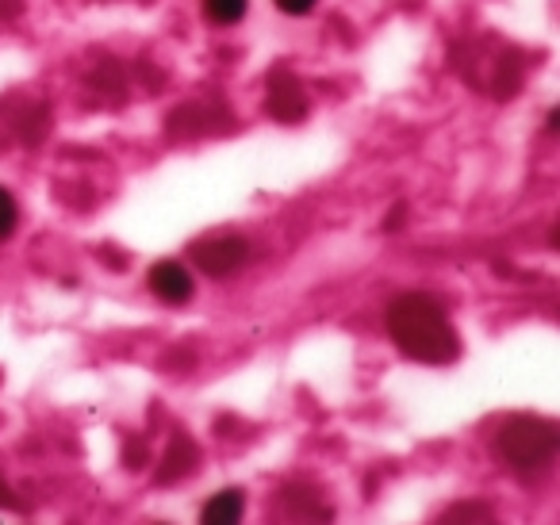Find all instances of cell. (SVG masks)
I'll list each match as a JSON object with an SVG mask.
<instances>
[{"mask_svg":"<svg viewBox=\"0 0 560 525\" xmlns=\"http://www.w3.org/2000/svg\"><path fill=\"white\" fill-rule=\"evenodd\" d=\"M392 346L419 364H453L460 357V334L450 311L427 292H404L388 303L384 315Z\"/></svg>","mask_w":560,"mask_h":525,"instance_id":"1","label":"cell"},{"mask_svg":"<svg viewBox=\"0 0 560 525\" xmlns=\"http://www.w3.org/2000/svg\"><path fill=\"white\" fill-rule=\"evenodd\" d=\"M560 448V430L557 422L537 415H514L506 418L495 430V441H491V453L514 468L518 476H537L552 464Z\"/></svg>","mask_w":560,"mask_h":525,"instance_id":"2","label":"cell"},{"mask_svg":"<svg viewBox=\"0 0 560 525\" xmlns=\"http://www.w3.org/2000/svg\"><path fill=\"white\" fill-rule=\"evenodd\" d=\"M192 265L211 280H226L249 261V242L242 234H203L188 246Z\"/></svg>","mask_w":560,"mask_h":525,"instance_id":"3","label":"cell"},{"mask_svg":"<svg viewBox=\"0 0 560 525\" xmlns=\"http://www.w3.org/2000/svg\"><path fill=\"white\" fill-rule=\"evenodd\" d=\"M272 506L289 525H330V517H335L330 502L312 483H284L277 491V499H272Z\"/></svg>","mask_w":560,"mask_h":525,"instance_id":"4","label":"cell"},{"mask_svg":"<svg viewBox=\"0 0 560 525\" xmlns=\"http://www.w3.org/2000/svg\"><path fill=\"white\" fill-rule=\"evenodd\" d=\"M265 108H269V116L277 119V124H300V119L307 116V89L304 81L296 78V73L289 70H277L269 78V96H265Z\"/></svg>","mask_w":560,"mask_h":525,"instance_id":"5","label":"cell"},{"mask_svg":"<svg viewBox=\"0 0 560 525\" xmlns=\"http://www.w3.org/2000/svg\"><path fill=\"white\" fill-rule=\"evenodd\" d=\"M147 288L154 292V300L170 303V307H185V303L196 295L192 272H188L180 261H158V265H150Z\"/></svg>","mask_w":560,"mask_h":525,"instance_id":"6","label":"cell"},{"mask_svg":"<svg viewBox=\"0 0 560 525\" xmlns=\"http://www.w3.org/2000/svg\"><path fill=\"white\" fill-rule=\"evenodd\" d=\"M196 464H200V445H196V441L188 438V433L177 430L170 438V445H165L162 464H158V483L170 487V483H177V479L192 476Z\"/></svg>","mask_w":560,"mask_h":525,"instance_id":"7","label":"cell"},{"mask_svg":"<svg viewBox=\"0 0 560 525\" xmlns=\"http://www.w3.org/2000/svg\"><path fill=\"white\" fill-rule=\"evenodd\" d=\"M242 514H246V494L238 487H223L203 502L200 525H242Z\"/></svg>","mask_w":560,"mask_h":525,"instance_id":"8","label":"cell"},{"mask_svg":"<svg viewBox=\"0 0 560 525\" xmlns=\"http://www.w3.org/2000/svg\"><path fill=\"white\" fill-rule=\"evenodd\" d=\"M430 525H499V517L488 502L472 499V502H453V506H445Z\"/></svg>","mask_w":560,"mask_h":525,"instance_id":"9","label":"cell"},{"mask_svg":"<svg viewBox=\"0 0 560 525\" xmlns=\"http://www.w3.org/2000/svg\"><path fill=\"white\" fill-rule=\"evenodd\" d=\"M200 9H203V16H208V24L231 27L249 12V0H200Z\"/></svg>","mask_w":560,"mask_h":525,"instance_id":"10","label":"cell"},{"mask_svg":"<svg viewBox=\"0 0 560 525\" xmlns=\"http://www.w3.org/2000/svg\"><path fill=\"white\" fill-rule=\"evenodd\" d=\"M16 226H20V203L9 188L0 185V242H9L16 234Z\"/></svg>","mask_w":560,"mask_h":525,"instance_id":"11","label":"cell"},{"mask_svg":"<svg viewBox=\"0 0 560 525\" xmlns=\"http://www.w3.org/2000/svg\"><path fill=\"white\" fill-rule=\"evenodd\" d=\"M124 464L127 468H142V464H147V445H142V438H131L124 445Z\"/></svg>","mask_w":560,"mask_h":525,"instance_id":"12","label":"cell"},{"mask_svg":"<svg viewBox=\"0 0 560 525\" xmlns=\"http://www.w3.org/2000/svg\"><path fill=\"white\" fill-rule=\"evenodd\" d=\"M272 4H277L284 16H307V12H315L319 0H272Z\"/></svg>","mask_w":560,"mask_h":525,"instance_id":"13","label":"cell"},{"mask_svg":"<svg viewBox=\"0 0 560 525\" xmlns=\"http://www.w3.org/2000/svg\"><path fill=\"white\" fill-rule=\"evenodd\" d=\"M0 510H27L24 502H20V494L12 491V487L4 483V479H0Z\"/></svg>","mask_w":560,"mask_h":525,"instance_id":"14","label":"cell"}]
</instances>
